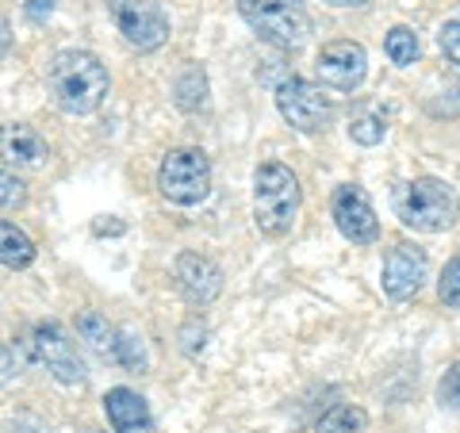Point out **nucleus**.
Here are the masks:
<instances>
[{
    "label": "nucleus",
    "mask_w": 460,
    "mask_h": 433,
    "mask_svg": "<svg viewBox=\"0 0 460 433\" xmlns=\"http://www.w3.org/2000/svg\"><path fill=\"white\" fill-rule=\"evenodd\" d=\"M54 104L66 115H93L108 96V66L93 50H58L47 66Z\"/></svg>",
    "instance_id": "nucleus-1"
},
{
    "label": "nucleus",
    "mask_w": 460,
    "mask_h": 433,
    "mask_svg": "<svg viewBox=\"0 0 460 433\" xmlns=\"http://www.w3.org/2000/svg\"><path fill=\"white\" fill-rule=\"evenodd\" d=\"M299 181L280 162H265L253 172V223L265 238H284L299 215Z\"/></svg>",
    "instance_id": "nucleus-2"
},
{
    "label": "nucleus",
    "mask_w": 460,
    "mask_h": 433,
    "mask_svg": "<svg viewBox=\"0 0 460 433\" xmlns=\"http://www.w3.org/2000/svg\"><path fill=\"white\" fill-rule=\"evenodd\" d=\"M395 215L402 226L422 230V234H441L449 230L460 215V196L453 184H445L438 177H414L407 184H399L395 192Z\"/></svg>",
    "instance_id": "nucleus-3"
},
{
    "label": "nucleus",
    "mask_w": 460,
    "mask_h": 433,
    "mask_svg": "<svg viewBox=\"0 0 460 433\" xmlns=\"http://www.w3.org/2000/svg\"><path fill=\"white\" fill-rule=\"evenodd\" d=\"M238 12L277 50H299L311 35V16L304 0H238Z\"/></svg>",
    "instance_id": "nucleus-4"
},
{
    "label": "nucleus",
    "mask_w": 460,
    "mask_h": 433,
    "mask_svg": "<svg viewBox=\"0 0 460 433\" xmlns=\"http://www.w3.org/2000/svg\"><path fill=\"white\" fill-rule=\"evenodd\" d=\"M157 192L177 208H192L199 199H208L211 192V162L204 150L181 146L169 150L157 165Z\"/></svg>",
    "instance_id": "nucleus-5"
},
{
    "label": "nucleus",
    "mask_w": 460,
    "mask_h": 433,
    "mask_svg": "<svg viewBox=\"0 0 460 433\" xmlns=\"http://www.w3.org/2000/svg\"><path fill=\"white\" fill-rule=\"evenodd\" d=\"M277 108L288 127H296L299 135H323L334 123V100L323 93V84L304 81V77H284L277 84Z\"/></svg>",
    "instance_id": "nucleus-6"
},
{
    "label": "nucleus",
    "mask_w": 460,
    "mask_h": 433,
    "mask_svg": "<svg viewBox=\"0 0 460 433\" xmlns=\"http://www.w3.org/2000/svg\"><path fill=\"white\" fill-rule=\"evenodd\" d=\"M108 12L119 35L131 42L138 54H154L169 42V16L154 0H108Z\"/></svg>",
    "instance_id": "nucleus-7"
},
{
    "label": "nucleus",
    "mask_w": 460,
    "mask_h": 433,
    "mask_svg": "<svg viewBox=\"0 0 460 433\" xmlns=\"http://www.w3.org/2000/svg\"><path fill=\"white\" fill-rule=\"evenodd\" d=\"M31 353L39 365H47V372L66 384V387H81L89 380V372H84V360L77 357V345L69 341V334L58 323H35L31 326Z\"/></svg>",
    "instance_id": "nucleus-8"
},
{
    "label": "nucleus",
    "mask_w": 460,
    "mask_h": 433,
    "mask_svg": "<svg viewBox=\"0 0 460 433\" xmlns=\"http://www.w3.org/2000/svg\"><path fill=\"white\" fill-rule=\"evenodd\" d=\"M314 74L326 89H338V93H357L368 77V54L361 42L353 39H338V42H326L314 57Z\"/></svg>",
    "instance_id": "nucleus-9"
},
{
    "label": "nucleus",
    "mask_w": 460,
    "mask_h": 433,
    "mask_svg": "<svg viewBox=\"0 0 460 433\" xmlns=\"http://www.w3.org/2000/svg\"><path fill=\"white\" fill-rule=\"evenodd\" d=\"M426 272H429V257L422 245H414V242H399L387 250L384 257V272H380V284H384V292L387 299H414L422 292V284H426Z\"/></svg>",
    "instance_id": "nucleus-10"
},
{
    "label": "nucleus",
    "mask_w": 460,
    "mask_h": 433,
    "mask_svg": "<svg viewBox=\"0 0 460 433\" xmlns=\"http://www.w3.org/2000/svg\"><path fill=\"white\" fill-rule=\"evenodd\" d=\"M330 215H334V226L341 230V238H349L353 245H372L380 238L376 208H372L368 192L357 189V184H341V189H334Z\"/></svg>",
    "instance_id": "nucleus-11"
},
{
    "label": "nucleus",
    "mask_w": 460,
    "mask_h": 433,
    "mask_svg": "<svg viewBox=\"0 0 460 433\" xmlns=\"http://www.w3.org/2000/svg\"><path fill=\"white\" fill-rule=\"evenodd\" d=\"M172 277H177L181 292L189 296L192 303H199V307H208V303L219 299L223 292V269L211 261V257L204 253H181L177 265H172Z\"/></svg>",
    "instance_id": "nucleus-12"
},
{
    "label": "nucleus",
    "mask_w": 460,
    "mask_h": 433,
    "mask_svg": "<svg viewBox=\"0 0 460 433\" xmlns=\"http://www.w3.org/2000/svg\"><path fill=\"white\" fill-rule=\"evenodd\" d=\"M104 414L115 433H157L150 402L142 399L135 387H111L104 395Z\"/></svg>",
    "instance_id": "nucleus-13"
},
{
    "label": "nucleus",
    "mask_w": 460,
    "mask_h": 433,
    "mask_svg": "<svg viewBox=\"0 0 460 433\" xmlns=\"http://www.w3.org/2000/svg\"><path fill=\"white\" fill-rule=\"evenodd\" d=\"M47 138L27 123H8L4 127V157L16 165H42L47 162Z\"/></svg>",
    "instance_id": "nucleus-14"
},
{
    "label": "nucleus",
    "mask_w": 460,
    "mask_h": 433,
    "mask_svg": "<svg viewBox=\"0 0 460 433\" xmlns=\"http://www.w3.org/2000/svg\"><path fill=\"white\" fill-rule=\"evenodd\" d=\"M172 100H177L181 111H199L208 104V74H204V66L189 62L181 69V77L172 81Z\"/></svg>",
    "instance_id": "nucleus-15"
},
{
    "label": "nucleus",
    "mask_w": 460,
    "mask_h": 433,
    "mask_svg": "<svg viewBox=\"0 0 460 433\" xmlns=\"http://www.w3.org/2000/svg\"><path fill=\"white\" fill-rule=\"evenodd\" d=\"M0 261H4V269H12V272H20L35 261V242L12 219L0 223Z\"/></svg>",
    "instance_id": "nucleus-16"
},
{
    "label": "nucleus",
    "mask_w": 460,
    "mask_h": 433,
    "mask_svg": "<svg viewBox=\"0 0 460 433\" xmlns=\"http://www.w3.org/2000/svg\"><path fill=\"white\" fill-rule=\"evenodd\" d=\"M384 135H387V115H384V108L365 104V108H357L349 115V138L357 142V146H380Z\"/></svg>",
    "instance_id": "nucleus-17"
},
{
    "label": "nucleus",
    "mask_w": 460,
    "mask_h": 433,
    "mask_svg": "<svg viewBox=\"0 0 460 433\" xmlns=\"http://www.w3.org/2000/svg\"><path fill=\"white\" fill-rule=\"evenodd\" d=\"M77 334L93 345L96 353H104V357H111L115 360V345H119V330H115L104 314L100 311H84L81 319H77Z\"/></svg>",
    "instance_id": "nucleus-18"
},
{
    "label": "nucleus",
    "mask_w": 460,
    "mask_h": 433,
    "mask_svg": "<svg viewBox=\"0 0 460 433\" xmlns=\"http://www.w3.org/2000/svg\"><path fill=\"white\" fill-rule=\"evenodd\" d=\"M314 433H368V414L353 402H338L319 418Z\"/></svg>",
    "instance_id": "nucleus-19"
},
{
    "label": "nucleus",
    "mask_w": 460,
    "mask_h": 433,
    "mask_svg": "<svg viewBox=\"0 0 460 433\" xmlns=\"http://www.w3.org/2000/svg\"><path fill=\"white\" fill-rule=\"evenodd\" d=\"M419 35L411 31V27H392L384 39V54L392 57V66H414V57H419Z\"/></svg>",
    "instance_id": "nucleus-20"
},
{
    "label": "nucleus",
    "mask_w": 460,
    "mask_h": 433,
    "mask_svg": "<svg viewBox=\"0 0 460 433\" xmlns=\"http://www.w3.org/2000/svg\"><path fill=\"white\" fill-rule=\"evenodd\" d=\"M115 360L127 368V372H146L150 368V357H146V345H142V338L127 334V330H119V345H115Z\"/></svg>",
    "instance_id": "nucleus-21"
},
{
    "label": "nucleus",
    "mask_w": 460,
    "mask_h": 433,
    "mask_svg": "<svg viewBox=\"0 0 460 433\" xmlns=\"http://www.w3.org/2000/svg\"><path fill=\"white\" fill-rule=\"evenodd\" d=\"M438 296H441V303H445V307L460 311V253L453 257L449 265L441 269V280H438Z\"/></svg>",
    "instance_id": "nucleus-22"
},
{
    "label": "nucleus",
    "mask_w": 460,
    "mask_h": 433,
    "mask_svg": "<svg viewBox=\"0 0 460 433\" xmlns=\"http://www.w3.org/2000/svg\"><path fill=\"white\" fill-rule=\"evenodd\" d=\"M438 402L445 411H460V360L445 368V376L438 384Z\"/></svg>",
    "instance_id": "nucleus-23"
},
{
    "label": "nucleus",
    "mask_w": 460,
    "mask_h": 433,
    "mask_svg": "<svg viewBox=\"0 0 460 433\" xmlns=\"http://www.w3.org/2000/svg\"><path fill=\"white\" fill-rule=\"evenodd\" d=\"M438 47H441V54L449 57L453 66H460V20H449L441 27V35H438Z\"/></svg>",
    "instance_id": "nucleus-24"
},
{
    "label": "nucleus",
    "mask_w": 460,
    "mask_h": 433,
    "mask_svg": "<svg viewBox=\"0 0 460 433\" xmlns=\"http://www.w3.org/2000/svg\"><path fill=\"white\" fill-rule=\"evenodd\" d=\"M0 184H4V192H0V196H4V211H16L20 204H23V199H27V184L16 177V172H12V169H4V177H0Z\"/></svg>",
    "instance_id": "nucleus-25"
},
{
    "label": "nucleus",
    "mask_w": 460,
    "mask_h": 433,
    "mask_svg": "<svg viewBox=\"0 0 460 433\" xmlns=\"http://www.w3.org/2000/svg\"><path fill=\"white\" fill-rule=\"evenodd\" d=\"M50 12H54V0H27V16H31L35 23L50 20Z\"/></svg>",
    "instance_id": "nucleus-26"
},
{
    "label": "nucleus",
    "mask_w": 460,
    "mask_h": 433,
    "mask_svg": "<svg viewBox=\"0 0 460 433\" xmlns=\"http://www.w3.org/2000/svg\"><path fill=\"white\" fill-rule=\"evenodd\" d=\"M96 234H123V223L115 219V215H108V223H104V219L96 223Z\"/></svg>",
    "instance_id": "nucleus-27"
},
{
    "label": "nucleus",
    "mask_w": 460,
    "mask_h": 433,
    "mask_svg": "<svg viewBox=\"0 0 460 433\" xmlns=\"http://www.w3.org/2000/svg\"><path fill=\"white\" fill-rule=\"evenodd\" d=\"M326 4L330 8H365L368 0H326Z\"/></svg>",
    "instance_id": "nucleus-28"
},
{
    "label": "nucleus",
    "mask_w": 460,
    "mask_h": 433,
    "mask_svg": "<svg viewBox=\"0 0 460 433\" xmlns=\"http://www.w3.org/2000/svg\"><path fill=\"white\" fill-rule=\"evenodd\" d=\"M81 433H104V429H81Z\"/></svg>",
    "instance_id": "nucleus-29"
}]
</instances>
